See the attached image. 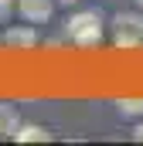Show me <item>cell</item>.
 Returning a JSON list of instances; mask_svg holds the SVG:
<instances>
[{
	"label": "cell",
	"mask_w": 143,
	"mask_h": 146,
	"mask_svg": "<svg viewBox=\"0 0 143 146\" xmlns=\"http://www.w3.org/2000/svg\"><path fill=\"white\" fill-rule=\"evenodd\" d=\"M65 34L75 48H96L102 41V14L99 10H75L65 24Z\"/></svg>",
	"instance_id": "cell-1"
},
{
	"label": "cell",
	"mask_w": 143,
	"mask_h": 146,
	"mask_svg": "<svg viewBox=\"0 0 143 146\" xmlns=\"http://www.w3.org/2000/svg\"><path fill=\"white\" fill-rule=\"evenodd\" d=\"M116 31H112V44L130 51V48H140L143 44V17L140 14H116L112 17Z\"/></svg>",
	"instance_id": "cell-2"
},
{
	"label": "cell",
	"mask_w": 143,
	"mask_h": 146,
	"mask_svg": "<svg viewBox=\"0 0 143 146\" xmlns=\"http://www.w3.org/2000/svg\"><path fill=\"white\" fill-rule=\"evenodd\" d=\"M0 37H3V44H7V48H14V51H31L37 41H41L37 27H34V24H27V21H24V24H14V27H7Z\"/></svg>",
	"instance_id": "cell-3"
},
{
	"label": "cell",
	"mask_w": 143,
	"mask_h": 146,
	"mask_svg": "<svg viewBox=\"0 0 143 146\" xmlns=\"http://www.w3.org/2000/svg\"><path fill=\"white\" fill-rule=\"evenodd\" d=\"M17 17L27 24H48L55 14V0H14Z\"/></svg>",
	"instance_id": "cell-4"
},
{
	"label": "cell",
	"mask_w": 143,
	"mask_h": 146,
	"mask_svg": "<svg viewBox=\"0 0 143 146\" xmlns=\"http://www.w3.org/2000/svg\"><path fill=\"white\" fill-rule=\"evenodd\" d=\"M17 129H21V112H17V106L0 102V139H14Z\"/></svg>",
	"instance_id": "cell-5"
},
{
	"label": "cell",
	"mask_w": 143,
	"mask_h": 146,
	"mask_svg": "<svg viewBox=\"0 0 143 146\" xmlns=\"http://www.w3.org/2000/svg\"><path fill=\"white\" fill-rule=\"evenodd\" d=\"M48 139H51V133L37 122H21V129L14 133V143H48Z\"/></svg>",
	"instance_id": "cell-6"
},
{
	"label": "cell",
	"mask_w": 143,
	"mask_h": 146,
	"mask_svg": "<svg viewBox=\"0 0 143 146\" xmlns=\"http://www.w3.org/2000/svg\"><path fill=\"white\" fill-rule=\"evenodd\" d=\"M116 112L123 119H140L143 115V95H133V99H116Z\"/></svg>",
	"instance_id": "cell-7"
},
{
	"label": "cell",
	"mask_w": 143,
	"mask_h": 146,
	"mask_svg": "<svg viewBox=\"0 0 143 146\" xmlns=\"http://www.w3.org/2000/svg\"><path fill=\"white\" fill-rule=\"evenodd\" d=\"M133 139H136V143H143V122H136V126H133Z\"/></svg>",
	"instance_id": "cell-8"
},
{
	"label": "cell",
	"mask_w": 143,
	"mask_h": 146,
	"mask_svg": "<svg viewBox=\"0 0 143 146\" xmlns=\"http://www.w3.org/2000/svg\"><path fill=\"white\" fill-rule=\"evenodd\" d=\"M10 3H14V0H0V14H3V10H7Z\"/></svg>",
	"instance_id": "cell-9"
},
{
	"label": "cell",
	"mask_w": 143,
	"mask_h": 146,
	"mask_svg": "<svg viewBox=\"0 0 143 146\" xmlns=\"http://www.w3.org/2000/svg\"><path fill=\"white\" fill-rule=\"evenodd\" d=\"M58 3H65V7H68V3H75V0H58Z\"/></svg>",
	"instance_id": "cell-10"
},
{
	"label": "cell",
	"mask_w": 143,
	"mask_h": 146,
	"mask_svg": "<svg viewBox=\"0 0 143 146\" xmlns=\"http://www.w3.org/2000/svg\"><path fill=\"white\" fill-rule=\"evenodd\" d=\"M0 44H3V37H0Z\"/></svg>",
	"instance_id": "cell-11"
},
{
	"label": "cell",
	"mask_w": 143,
	"mask_h": 146,
	"mask_svg": "<svg viewBox=\"0 0 143 146\" xmlns=\"http://www.w3.org/2000/svg\"><path fill=\"white\" fill-rule=\"evenodd\" d=\"M140 3H143V0H140Z\"/></svg>",
	"instance_id": "cell-12"
}]
</instances>
